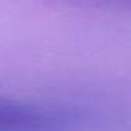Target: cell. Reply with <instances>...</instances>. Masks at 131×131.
Masks as SVG:
<instances>
[{"instance_id":"cell-1","label":"cell","mask_w":131,"mask_h":131,"mask_svg":"<svg viewBox=\"0 0 131 131\" xmlns=\"http://www.w3.org/2000/svg\"><path fill=\"white\" fill-rule=\"evenodd\" d=\"M68 117L39 103L0 97V131H67Z\"/></svg>"},{"instance_id":"cell-2","label":"cell","mask_w":131,"mask_h":131,"mask_svg":"<svg viewBox=\"0 0 131 131\" xmlns=\"http://www.w3.org/2000/svg\"><path fill=\"white\" fill-rule=\"evenodd\" d=\"M91 2H97V3H105V5H111V6H131V0H91Z\"/></svg>"}]
</instances>
